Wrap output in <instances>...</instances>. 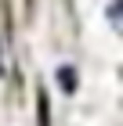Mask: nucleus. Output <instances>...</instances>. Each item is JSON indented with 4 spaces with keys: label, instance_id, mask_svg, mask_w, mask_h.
Segmentation results:
<instances>
[{
    "label": "nucleus",
    "instance_id": "1",
    "mask_svg": "<svg viewBox=\"0 0 123 126\" xmlns=\"http://www.w3.org/2000/svg\"><path fill=\"white\" fill-rule=\"evenodd\" d=\"M58 83H62V90H76V72H73V65H62V68H58Z\"/></svg>",
    "mask_w": 123,
    "mask_h": 126
}]
</instances>
